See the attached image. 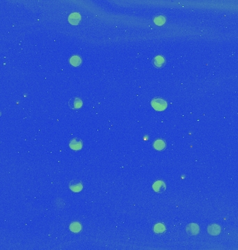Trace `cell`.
Listing matches in <instances>:
<instances>
[{
  "label": "cell",
  "instance_id": "7c38bea8",
  "mask_svg": "<svg viewBox=\"0 0 238 250\" xmlns=\"http://www.w3.org/2000/svg\"><path fill=\"white\" fill-rule=\"evenodd\" d=\"M70 229H71V230L72 232H75V233H77V232H79L81 229H82V226H81V225L80 223L78 222H74L71 224V226H70Z\"/></svg>",
  "mask_w": 238,
  "mask_h": 250
},
{
  "label": "cell",
  "instance_id": "30bf717a",
  "mask_svg": "<svg viewBox=\"0 0 238 250\" xmlns=\"http://www.w3.org/2000/svg\"><path fill=\"white\" fill-rule=\"evenodd\" d=\"M155 149L157 150H164L165 147H166V144H165V142L162 140H157L155 142H154L153 145Z\"/></svg>",
  "mask_w": 238,
  "mask_h": 250
},
{
  "label": "cell",
  "instance_id": "8fae6325",
  "mask_svg": "<svg viewBox=\"0 0 238 250\" xmlns=\"http://www.w3.org/2000/svg\"><path fill=\"white\" fill-rule=\"evenodd\" d=\"M70 63L73 66H79L81 63H82V59L81 58L78 56H72L71 59H70Z\"/></svg>",
  "mask_w": 238,
  "mask_h": 250
},
{
  "label": "cell",
  "instance_id": "52a82bcc",
  "mask_svg": "<svg viewBox=\"0 0 238 250\" xmlns=\"http://www.w3.org/2000/svg\"><path fill=\"white\" fill-rule=\"evenodd\" d=\"M81 20V16L79 13H73L70 15L68 17V21L72 25H77L79 24Z\"/></svg>",
  "mask_w": 238,
  "mask_h": 250
},
{
  "label": "cell",
  "instance_id": "277c9868",
  "mask_svg": "<svg viewBox=\"0 0 238 250\" xmlns=\"http://www.w3.org/2000/svg\"><path fill=\"white\" fill-rule=\"evenodd\" d=\"M82 106V101L78 97H73L69 101V106L71 109H77Z\"/></svg>",
  "mask_w": 238,
  "mask_h": 250
},
{
  "label": "cell",
  "instance_id": "ba28073f",
  "mask_svg": "<svg viewBox=\"0 0 238 250\" xmlns=\"http://www.w3.org/2000/svg\"><path fill=\"white\" fill-rule=\"evenodd\" d=\"M153 188L157 193H162V192L165 190V189H166V185H165V184L163 181H158L153 184Z\"/></svg>",
  "mask_w": 238,
  "mask_h": 250
},
{
  "label": "cell",
  "instance_id": "7a4b0ae2",
  "mask_svg": "<svg viewBox=\"0 0 238 250\" xmlns=\"http://www.w3.org/2000/svg\"><path fill=\"white\" fill-rule=\"evenodd\" d=\"M69 187L72 191L75 192V193H78V192H80L82 190L83 185L80 181L73 180V181H71L70 182Z\"/></svg>",
  "mask_w": 238,
  "mask_h": 250
},
{
  "label": "cell",
  "instance_id": "6da1fadb",
  "mask_svg": "<svg viewBox=\"0 0 238 250\" xmlns=\"http://www.w3.org/2000/svg\"><path fill=\"white\" fill-rule=\"evenodd\" d=\"M151 104L154 109H155L156 110H159V111L164 110L167 106V101L162 100L161 98H155L152 101Z\"/></svg>",
  "mask_w": 238,
  "mask_h": 250
},
{
  "label": "cell",
  "instance_id": "8992f818",
  "mask_svg": "<svg viewBox=\"0 0 238 250\" xmlns=\"http://www.w3.org/2000/svg\"><path fill=\"white\" fill-rule=\"evenodd\" d=\"M208 232L212 235H217L221 233V227L218 225H212L208 227Z\"/></svg>",
  "mask_w": 238,
  "mask_h": 250
},
{
  "label": "cell",
  "instance_id": "5bb4252c",
  "mask_svg": "<svg viewBox=\"0 0 238 250\" xmlns=\"http://www.w3.org/2000/svg\"><path fill=\"white\" fill-rule=\"evenodd\" d=\"M164 22H165L164 18H163V17H162V16L157 17V18H155V22L156 23L157 25H162L163 23H164Z\"/></svg>",
  "mask_w": 238,
  "mask_h": 250
},
{
  "label": "cell",
  "instance_id": "9c48e42d",
  "mask_svg": "<svg viewBox=\"0 0 238 250\" xmlns=\"http://www.w3.org/2000/svg\"><path fill=\"white\" fill-rule=\"evenodd\" d=\"M165 63V59L163 56H157L153 59V64L154 65L156 66L157 68H161L163 66Z\"/></svg>",
  "mask_w": 238,
  "mask_h": 250
},
{
  "label": "cell",
  "instance_id": "3957f363",
  "mask_svg": "<svg viewBox=\"0 0 238 250\" xmlns=\"http://www.w3.org/2000/svg\"><path fill=\"white\" fill-rule=\"evenodd\" d=\"M199 226L198 225L194 223H191L188 225L186 227V231L188 234L191 235H196L199 233Z\"/></svg>",
  "mask_w": 238,
  "mask_h": 250
},
{
  "label": "cell",
  "instance_id": "5b68a950",
  "mask_svg": "<svg viewBox=\"0 0 238 250\" xmlns=\"http://www.w3.org/2000/svg\"><path fill=\"white\" fill-rule=\"evenodd\" d=\"M69 146H70V147L71 148L72 150H79L82 147V141L79 140V139H77V138L72 139V140L71 141V142H70Z\"/></svg>",
  "mask_w": 238,
  "mask_h": 250
},
{
  "label": "cell",
  "instance_id": "4fadbf2b",
  "mask_svg": "<svg viewBox=\"0 0 238 250\" xmlns=\"http://www.w3.org/2000/svg\"><path fill=\"white\" fill-rule=\"evenodd\" d=\"M154 231L157 234H161L163 233L165 231V226L162 224H157L154 227Z\"/></svg>",
  "mask_w": 238,
  "mask_h": 250
}]
</instances>
